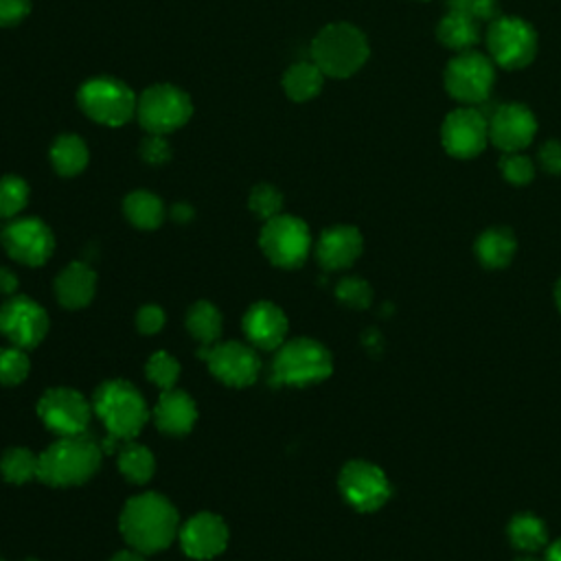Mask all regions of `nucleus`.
<instances>
[{
	"instance_id": "nucleus-1",
	"label": "nucleus",
	"mask_w": 561,
	"mask_h": 561,
	"mask_svg": "<svg viewBox=\"0 0 561 561\" xmlns=\"http://www.w3.org/2000/svg\"><path fill=\"white\" fill-rule=\"evenodd\" d=\"M119 528L123 539L146 554L165 550L180 533V518L176 507L161 494H140L121 511Z\"/></svg>"
},
{
	"instance_id": "nucleus-2",
	"label": "nucleus",
	"mask_w": 561,
	"mask_h": 561,
	"mask_svg": "<svg viewBox=\"0 0 561 561\" xmlns=\"http://www.w3.org/2000/svg\"><path fill=\"white\" fill-rule=\"evenodd\" d=\"M101 457V446L88 433L60 437L40 454L38 481L51 487L84 485L97 474Z\"/></svg>"
},
{
	"instance_id": "nucleus-3",
	"label": "nucleus",
	"mask_w": 561,
	"mask_h": 561,
	"mask_svg": "<svg viewBox=\"0 0 561 561\" xmlns=\"http://www.w3.org/2000/svg\"><path fill=\"white\" fill-rule=\"evenodd\" d=\"M92 410L101 419L108 435L119 441L138 437L150 419L144 395L125 379L103 382L92 395Z\"/></svg>"
},
{
	"instance_id": "nucleus-4",
	"label": "nucleus",
	"mask_w": 561,
	"mask_h": 561,
	"mask_svg": "<svg viewBox=\"0 0 561 561\" xmlns=\"http://www.w3.org/2000/svg\"><path fill=\"white\" fill-rule=\"evenodd\" d=\"M371 47L356 25L334 23L319 32L312 42V62L325 77L347 79L353 77L369 62Z\"/></svg>"
},
{
	"instance_id": "nucleus-5",
	"label": "nucleus",
	"mask_w": 561,
	"mask_h": 561,
	"mask_svg": "<svg viewBox=\"0 0 561 561\" xmlns=\"http://www.w3.org/2000/svg\"><path fill=\"white\" fill-rule=\"evenodd\" d=\"M334 371V358L325 345L312 338H297L276 349L272 377L286 386H312L325 382Z\"/></svg>"
},
{
	"instance_id": "nucleus-6",
	"label": "nucleus",
	"mask_w": 561,
	"mask_h": 561,
	"mask_svg": "<svg viewBox=\"0 0 561 561\" xmlns=\"http://www.w3.org/2000/svg\"><path fill=\"white\" fill-rule=\"evenodd\" d=\"M82 112L99 125L121 127L136 114L138 97L127 84L114 77H92L77 92Z\"/></svg>"
},
{
	"instance_id": "nucleus-7",
	"label": "nucleus",
	"mask_w": 561,
	"mask_h": 561,
	"mask_svg": "<svg viewBox=\"0 0 561 561\" xmlns=\"http://www.w3.org/2000/svg\"><path fill=\"white\" fill-rule=\"evenodd\" d=\"M194 116L191 97L174 84H157L140 92L136 103V119L150 134H172L189 123Z\"/></svg>"
},
{
	"instance_id": "nucleus-8",
	"label": "nucleus",
	"mask_w": 561,
	"mask_h": 561,
	"mask_svg": "<svg viewBox=\"0 0 561 561\" xmlns=\"http://www.w3.org/2000/svg\"><path fill=\"white\" fill-rule=\"evenodd\" d=\"M259 246L274 265L295 270L308 261L312 250V233L301 217L280 213L263 224Z\"/></svg>"
},
{
	"instance_id": "nucleus-9",
	"label": "nucleus",
	"mask_w": 561,
	"mask_h": 561,
	"mask_svg": "<svg viewBox=\"0 0 561 561\" xmlns=\"http://www.w3.org/2000/svg\"><path fill=\"white\" fill-rule=\"evenodd\" d=\"M487 49L494 64L518 71L535 60L537 34L518 16H498L487 29Z\"/></svg>"
},
{
	"instance_id": "nucleus-10",
	"label": "nucleus",
	"mask_w": 561,
	"mask_h": 561,
	"mask_svg": "<svg viewBox=\"0 0 561 561\" xmlns=\"http://www.w3.org/2000/svg\"><path fill=\"white\" fill-rule=\"evenodd\" d=\"M496 84V66L491 58L472 51L454 55L446 68V90L465 105H478L489 99Z\"/></svg>"
},
{
	"instance_id": "nucleus-11",
	"label": "nucleus",
	"mask_w": 561,
	"mask_h": 561,
	"mask_svg": "<svg viewBox=\"0 0 561 561\" xmlns=\"http://www.w3.org/2000/svg\"><path fill=\"white\" fill-rule=\"evenodd\" d=\"M92 401L73 388H51L38 401V416L58 437L84 435L90 426Z\"/></svg>"
},
{
	"instance_id": "nucleus-12",
	"label": "nucleus",
	"mask_w": 561,
	"mask_h": 561,
	"mask_svg": "<svg viewBox=\"0 0 561 561\" xmlns=\"http://www.w3.org/2000/svg\"><path fill=\"white\" fill-rule=\"evenodd\" d=\"M441 144L454 159L470 161L485 152L489 144V121L474 105L452 110L441 125Z\"/></svg>"
},
{
	"instance_id": "nucleus-13",
	"label": "nucleus",
	"mask_w": 561,
	"mask_h": 561,
	"mask_svg": "<svg viewBox=\"0 0 561 561\" xmlns=\"http://www.w3.org/2000/svg\"><path fill=\"white\" fill-rule=\"evenodd\" d=\"M10 257L23 265H45L55 252L53 230L38 217H16L0 233Z\"/></svg>"
},
{
	"instance_id": "nucleus-14",
	"label": "nucleus",
	"mask_w": 561,
	"mask_h": 561,
	"mask_svg": "<svg viewBox=\"0 0 561 561\" xmlns=\"http://www.w3.org/2000/svg\"><path fill=\"white\" fill-rule=\"evenodd\" d=\"M202 360H207L209 371L224 382L226 386L233 388H246L257 382L261 373V360L254 353L252 347L244 342H222V345H211L202 347L198 351Z\"/></svg>"
},
{
	"instance_id": "nucleus-15",
	"label": "nucleus",
	"mask_w": 561,
	"mask_h": 561,
	"mask_svg": "<svg viewBox=\"0 0 561 561\" xmlns=\"http://www.w3.org/2000/svg\"><path fill=\"white\" fill-rule=\"evenodd\" d=\"M338 485L345 500L362 513L382 509L390 498V483L386 474L369 461L347 463L340 472Z\"/></svg>"
},
{
	"instance_id": "nucleus-16",
	"label": "nucleus",
	"mask_w": 561,
	"mask_h": 561,
	"mask_svg": "<svg viewBox=\"0 0 561 561\" xmlns=\"http://www.w3.org/2000/svg\"><path fill=\"white\" fill-rule=\"evenodd\" d=\"M0 334L14 347L34 349L49 334V314L29 297H12L0 308Z\"/></svg>"
},
{
	"instance_id": "nucleus-17",
	"label": "nucleus",
	"mask_w": 561,
	"mask_h": 561,
	"mask_svg": "<svg viewBox=\"0 0 561 561\" xmlns=\"http://www.w3.org/2000/svg\"><path fill=\"white\" fill-rule=\"evenodd\" d=\"M537 134V119L524 103L500 105L489 121V140L504 154L526 150Z\"/></svg>"
},
{
	"instance_id": "nucleus-18",
	"label": "nucleus",
	"mask_w": 561,
	"mask_h": 561,
	"mask_svg": "<svg viewBox=\"0 0 561 561\" xmlns=\"http://www.w3.org/2000/svg\"><path fill=\"white\" fill-rule=\"evenodd\" d=\"M187 557L207 561L222 554L228 546V526L215 513H198L178 533Z\"/></svg>"
},
{
	"instance_id": "nucleus-19",
	"label": "nucleus",
	"mask_w": 561,
	"mask_h": 561,
	"mask_svg": "<svg viewBox=\"0 0 561 561\" xmlns=\"http://www.w3.org/2000/svg\"><path fill=\"white\" fill-rule=\"evenodd\" d=\"M288 319L278 306L270 301H261L248 308L244 316V332L246 338L252 342V347H259L263 351H274L288 338Z\"/></svg>"
},
{
	"instance_id": "nucleus-20",
	"label": "nucleus",
	"mask_w": 561,
	"mask_h": 561,
	"mask_svg": "<svg viewBox=\"0 0 561 561\" xmlns=\"http://www.w3.org/2000/svg\"><path fill=\"white\" fill-rule=\"evenodd\" d=\"M362 248V233L356 226L340 224L327 228L321 235L316 244V257L325 270H347L360 259Z\"/></svg>"
},
{
	"instance_id": "nucleus-21",
	"label": "nucleus",
	"mask_w": 561,
	"mask_h": 561,
	"mask_svg": "<svg viewBox=\"0 0 561 561\" xmlns=\"http://www.w3.org/2000/svg\"><path fill=\"white\" fill-rule=\"evenodd\" d=\"M154 421L161 433L185 437L194 431L198 421L196 401L185 390H165L154 408Z\"/></svg>"
},
{
	"instance_id": "nucleus-22",
	"label": "nucleus",
	"mask_w": 561,
	"mask_h": 561,
	"mask_svg": "<svg viewBox=\"0 0 561 561\" xmlns=\"http://www.w3.org/2000/svg\"><path fill=\"white\" fill-rule=\"evenodd\" d=\"M97 292V274L84 261L68 263L55 278V297L66 310L90 306Z\"/></svg>"
},
{
	"instance_id": "nucleus-23",
	"label": "nucleus",
	"mask_w": 561,
	"mask_h": 561,
	"mask_svg": "<svg viewBox=\"0 0 561 561\" xmlns=\"http://www.w3.org/2000/svg\"><path fill=\"white\" fill-rule=\"evenodd\" d=\"M51 165L53 170L64 176V178H73L79 176L90 159L86 140L77 134H62L53 140L51 152H49Z\"/></svg>"
},
{
	"instance_id": "nucleus-24",
	"label": "nucleus",
	"mask_w": 561,
	"mask_h": 561,
	"mask_svg": "<svg viewBox=\"0 0 561 561\" xmlns=\"http://www.w3.org/2000/svg\"><path fill=\"white\" fill-rule=\"evenodd\" d=\"M515 250H518V244H515L513 233L502 226L487 228L476 239V257L489 270L507 267L513 261Z\"/></svg>"
},
{
	"instance_id": "nucleus-25",
	"label": "nucleus",
	"mask_w": 561,
	"mask_h": 561,
	"mask_svg": "<svg viewBox=\"0 0 561 561\" xmlns=\"http://www.w3.org/2000/svg\"><path fill=\"white\" fill-rule=\"evenodd\" d=\"M437 38L444 47H448L457 53L472 51L481 40V23L465 14L448 10V14L444 16V21L437 27Z\"/></svg>"
},
{
	"instance_id": "nucleus-26",
	"label": "nucleus",
	"mask_w": 561,
	"mask_h": 561,
	"mask_svg": "<svg viewBox=\"0 0 561 561\" xmlns=\"http://www.w3.org/2000/svg\"><path fill=\"white\" fill-rule=\"evenodd\" d=\"M127 222L140 230H154L165 222V204L152 191H132L123 202Z\"/></svg>"
},
{
	"instance_id": "nucleus-27",
	"label": "nucleus",
	"mask_w": 561,
	"mask_h": 561,
	"mask_svg": "<svg viewBox=\"0 0 561 561\" xmlns=\"http://www.w3.org/2000/svg\"><path fill=\"white\" fill-rule=\"evenodd\" d=\"M323 86L325 73L314 62H297L284 75V90L297 103L312 101L321 95Z\"/></svg>"
},
{
	"instance_id": "nucleus-28",
	"label": "nucleus",
	"mask_w": 561,
	"mask_h": 561,
	"mask_svg": "<svg viewBox=\"0 0 561 561\" xmlns=\"http://www.w3.org/2000/svg\"><path fill=\"white\" fill-rule=\"evenodd\" d=\"M119 470L129 483L146 485L152 481V476L157 472V461H154V454L146 446L127 441L119 450Z\"/></svg>"
},
{
	"instance_id": "nucleus-29",
	"label": "nucleus",
	"mask_w": 561,
	"mask_h": 561,
	"mask_svg": "<svg viewBox=\"0 0 561 561\" xmlns=\"http://www.w3.org/2000/svg\"><path fill=\"white\" fill-rule=\"evenodd\" d=\"M187 329L202 345L211 347L222 336V314L209 301H198L187 312Z\"/></svg>"
},
{
	"instance_id": "nucleus-30",
	"label": "nucleus",
	"mask_w": 561,
	"mask_h": 561,
	"mask_svg": "<svg viewBox=\"0 0 561 561\" xmlns=\"http://www.w3.org/2000/svg\"><path fill=\"white\" fill-rule=\"evenodd\" d=\"M507 533H509L511 544L522 552H537L548 541L546 524L533 513H518L509 522Z\"/></svg>"
},
{
	"instance_id": "nucleus-31",
	"label": "nucleus",
	"mask_w": 561,
	"mask_h": 561,
	"mask_svg": "<svg viewBox=\"0 0 561 561\" xmlns=\"http://www.w3.org/2000/svg\"><path fill=\"white\" fill-rule=\"evenodd\" d=\"M0 474L8 483L25 485L40 474V457L27 448H12L0 459Z\"/></svg>"
},
{
	"instance_id": "nucleus-32",
	"label": "nucleus",
	"mask_w": 561,
	"mask_h": 561,
	"mask_svg": "<svg viewBox=\"0 0 561 561\" xmlns=\"http://www.w3.org/2000/svg\"><path fill=\"white\" fill-rule=\"evenodd\" d=\"M29 204V185L21 176L0 178V217L16 220Z\"/></svg>"
},
{
	"instance_id": "nucleus-33",
	"label": "nucleus",
	"mask_w": 561,
	"mask_h": 561,
	"mask_svg": "<svg viewBox=\"0 0 561 561\" xmlns=\"http://www.w3.org/2000/svg\"><path fill=\"white\" fill-rule=\"evenodd\" d=\"M29 371H32V362L25 349L14 345L0 349V384L18 386L29 377Z\"/></svg>"
},
{
	"instance_id": "nucleus-34",
	"label": "nucleus",
	"mask_w": 561,
	"mask_h": 561,
	"mask_svg": "<svg viewBox=\"0 0 561 561\" xmlns=\"http://www.w3.org/2000/svg\"><path fill=\"white\" fill-rule=\"evenodd\" d=\"M248 207L250 211L267 222L276 215H280V211H284V194H280L276 187L272 185H257L252 191H250V198H248Z\"/></svg>"
},
{
	"instance_id": "nucleus-35",
	"label": "nucleus",
	"mask_w": 561,
	"mask_h": 561,
	"mask_svg": "<svg viewBox=\"0 0 561 561\" xmlns=\"http://www.w3.org/2000/svg\"><path fill=\"white\" fill-rule=\"evenodd\" d=\"M146 373H148L150 382H154L159 388L172 390L180 377V362L172 353L159 351L150 358Z\"/></svg>"
},
{
	"instance_id": "nucleus-36",
	"label": "nucleus",
	"mask_w": 561,
	"mask_h": 561,
	"mask_svg": "<svg viewBox=\"0 0 561 561\" xmlns=\"http://www.w3.org/2000/svg\"><path fill=\"white\" fill-rule=\"evenodd\" d=\"M336 297L353 310H366L373 303V290L364 278L347 276L336 286Z\"/></svg>"
},
{
	"instance_id": "nucleus-37",
	"label": "nucleus",
	"mask_w": 561,
	"mask_h": 561,
	"mask_svg": "<svg viewBox=\"0 0 561 561\" xmlns=\"http://www.w3.org/2000/svg\"><path fill=\"white\" fill-rule=\"evenodd\" d=\"M500 174L507 183H511L515 187H524V185L533 183V178H535V163L531 159L522 157L520 152L504 154L500 159Z\"/></svg>"
},
{
	"instance_id": "nucleus-38",
	"label": "nucleus",
	"mask_w": 561,
	"mask_h": 561,
	"mask_svg": "<svg viewBox=\"0 0 561 561\" xmlns=\"http://www.w3.org/2000/svg\"><path fill=\"white\" fill-rule=\"evenodd\" d=\"M448 10L465 14L478 23H494L500 16L498 0H448Z\"/></svg>"
},
{
	"instance_id": "nucleus-39",
	"label": "nucleus",
	"mask_w": 561,
	"mask_h": 561,
	"mask_svg": "<svg viewBox=\"0 0 561 561\" xmlns=\"http://www.w3.org/2000/svg\"><path fill=\"white\" fill-rule=\"evenodd\" d=\"M140 159L150 165H165L172 159V146L167 136L150 134L144 144H140Z\"/></svg>"
},
{
	"instance_id": "nucleus-40",
	"label": "nucleus",
	"mask_w": 561,
	"mask_h": 561,
	"mask_svg": "<svg viewBox=\"0 0 561 561\" xmlns=\"http://www.w3.org/2000/svg\"><path fill=\"white\" fill-rule=\"evenodd\" d=\"M32 14V0H0V27H16Z\"/></svg>"
},
{
	"instance_id": "nucleus-41",
	"label": "nucleus",
	"mask_w": 561,
	"mask_h": 561,
	"mask_svg": "<svg viewBox=\"0 0 561 561\" xmlns=\"http://www.w3.org/2000/svg\"><path fill=\"white\" fill-rule=\"evenodd\" d=\"M165 325V312L161 306H144L136 314V327L140 334L154 336Z\"/></svg>"
},
{
	"instance_id": "nucleus-42",
	"label": "nucleus",
	"mask_w": 561,
	"mask_h": 561,
	"mask_svg": "<svg viewBox=\"0 0 561 561\" xmlns=\"http://www.w3.org/2000/svg\"><path fill=\"white\" fill-rule=\"evenodd\" d=\"M539 167L550 176L561 174V140H548V144L541 146Z\"/></svg>"
},
{
	"instance_id": "nucleus-43",
	"label": "nucleus",
	"mask_w": 561,
	"mask_h": 561,
	"mask_svg": "<svg viewBox=\"0 0 561 561\" xmlns=\"http://www.w3.org/2000/svg\"><path fill=\"white\" fill-rule=\"evenodd\" d=\"M16 290H18V276L8 267H0V295L14 297Z\"/></svg>"
},
{
	"instance_id": "nucleus-44",
	"label": "nucleus",
	"mask_w": 561,
	"mask_h": 561,
	"mask_svg": "<svg viewBox=\"0 0 561 561\" xmlns=\"http://www.w3.org/2000/svg\"><path fill=\"white\" fill-rule=\"evenodd\" d=\"M172 217H174L178 224H187V222H191V220H194V209H191V204H185V202L174 204V209H172Z\"/></svg>"
},
{
	"instance_id": "nucleus-45",
	"label": "nucleus",
	"mask_w": 561,
	"mask_h": 561,
	"mask_svg": "<svg viewBox=\"0 0 561 561\" xmlns=\"http://www.w3.org/2000/svg\"><path fill=\"white\" fill-rule=\"evenodd\" d=\"M110 561H146V552H140V550H136V548H132V550H121V552H116Z\"/></svg>"
},
{
	"instance_id": "nucleus-46",
	"label": "nucleus",
	"mask_w": 561,
	"mask_h": 561,
	"mask_svg": "<svg viewBox=\"0 0 561 561\" xmlns=\"http://www.w3.org/2000/svg\"><path fill=\"white\" fill-rule=\"evenodd\" d=\"M546 561H561V539L550 544V548L546 550Z\"/></svg>"
},
{
	"instance_id": "nucleus-47",
	"label": "nucleus",
	"mask_w": 561,
	"mask_h": 561,
	"mask_svg": "<svg viewBox=\"0 0 561 561\" xmlns=\"http://www.w3.org/2000/svg\"><path fill=\"white\" fill-rule=\"evenodd\" d=\"M554 303H557V308L561 312V278L557 280V288H554Z\"/></svg>"
},
{
	"instance_id": "nucleus-48",
	"label": "nucleus",
	"mask_w": 561,
	"mask_h": 561,
	"mask_svg": "<svg viewBox=\"0 0 561 561\" xmlns=\"http://www.w3.org/2000/svg\"><path fill=\"white\" fill-rule=\"evenodd\" d=\"M515 561H537L535 557H531V554H524V557H518Z\"/></svg>"
},
{
	"instance_id": "nucleus-49",
	"label": "nucleus",
	"mask_w": 561,
	"mask_h": 561,
	"mask_svg": "<svg viewBox=\"0 0 561 561\" xmlns=\"http://www.w3.org/2000/svg\"><path fill=\"white\" fill-rule=\"evenodd\" d=\"M25 561H38V559H25Z\"/></svg>"
},
{
	"instance_id": "nucleus-50",
	"label": "nucleus",
	"mask_w": 561,
	"mask_h": 561,
	"mask_svg": "<svg viewBox=\"0 0 561 561\" xmlns=\"http://www.w3.org/2000/svg\"><path fill=\"white\" fill-rule=\"evenodd\" d=\"M0 561H5V559H3V557H0Z\"/></svg>"
}]
</instances>
